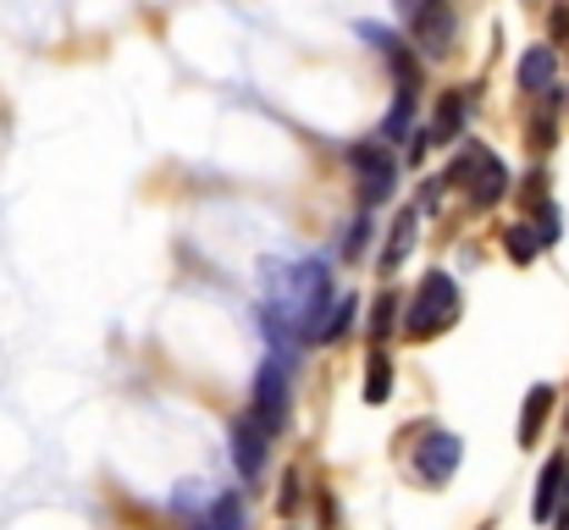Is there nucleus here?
<instances>
[{
	"label": "nucleus",
	"instance_id": "nucleus-4",
	"mask_svg": "<svg viewBox=\"0 0 569 530\" xmlns=\"http://www.w3.org/2000/svg\"><path fill=\"white\" fill-rule=\"evenodd\" d=\"M453 177L470 188V199L487 210V204H498L503 193H509V167L492 156V150H481V144H470V156H459V167Z\"/></svg>",
	"mask_w": 569,
	"mask_h": 530
},
{
	"label": "nucleus",
	"instance_id": "nucleus-7",
	"mask_svg": "<svg viewBox=\"0 0 569 530\" xmlns=\"http://www.w3.org/2000/svg\"><path fill=\"white\" fill-rule=\"evenodd\" d=\"M415 39H420V50H431V56H448V50H453V11H448V0H426V6L415 11Z\"/></svg>",
	"mask_w": 569,
	"mask_h": 530
},
{
	"label": "nucleus",
	"instance_id": "nucleus-20",
	"mask_svg": "<svg viewBox=\"0 0 569 530\" xmlns=\"http://www.w3.org/2000/svg\"><path fill=\"white\" fill-rule=\"evenodd\" d=\"M392 310H398V299H381L377 316H371V338H377V349H381V338L392 332Z\"/></svg>",
	"mask_w": 569,
	"mask_h": 530
},
{
	"label": "nucleus",
	"instance_id": "nucleus-11",
	"mask_svg": "<svg viewBox=\"0 0 569 530\" xmlns=\"http://www.w3.org/2000/svg\"><path fill=\"white\" fill-rule=\"evenodd\" d=\"M565 481H569V464L553 453V459L542 464V481H537V503H531V514H537V520H553V503H559Z\"/></svg>",
	"mask_w": 569,
	"mask_h": 530
},
{
	"label": "nucleus",
	"instance_id": "nucleus-1",
	"mask_svg": "<svg viewBox=\"0 0 569 530\" xmlns=\"http://www.w3.org/2000/svg\"><path fill=\"white\" fill-rule=\"evenodd\" d=\"M327 304H332V277H327L321 260H299V266L271 277V304L266 310L282 327H293L299 338H316V321H321Z\"/></svg>",
	"mask_w": 569,
	"mask_h": 530
},
{
	"label": "nucleus",
	"instance_id": "nucleus-10",
	"mask_svg": "<svg viewBox=\"0 0 569 530\" xmlns=\"http://www.w3.org/2000/svg\"><path fill=\"white\" fill-rule=\"evenodd\" d=\"M426 133H431V144H453V139L465 133V94H459V89L437 100V117H431Z\"/></svg>",
	"mask_w": 569,
	"mask_h": 530
},
{
	"label": "nucleus",
	"instance_id": "nucleus-9",
	"mask_svg": "<svg viewBox=\"0 0 569 530\" xmlns=\"http://www.w3.org/2000/svg\"><path fill=\"white\" fill-rule=\"evenodd\" d=\"M553 78H559V50L553 44H531L526 56H520V89H553Z\"/></svg>",
	"mask_w": 569,
	"mask_h": 530
},
{
	"label": "nucleus",
	"instance_id": "nucleus-13",
	"mask_svg": "<svg viewBox=\"0 0 569 530\" xmlns=\"http://www.w3.org/2000/svg\"><path fill=\"white\" fill-rule=\"evenodd\" d=\"M409 243H415V210H403V216L392 221V238H387V249H381V271H398L403 254H409Z\"/></svg>",
	"mask_w": 569,
	"mask_h": 530
},
{
	"label": "nucleus",
	"instance_id": "nucleus-3",
	"mask_svg": "<svg viewBox=\"0 0 569 530\" xmlns=\"http://www.w3.org/2000/svg\"><path fill=\"white\" fill-rule=\"evenodd\" d=\"M249 420H254L266 437H277V431L288 426V370H282V359L260 364L254 392H249Z\"/></svg>",
	"mask_w": 569,
	"mask_h": 530
},
{
	"label": "nucleus",
	"instance_id": "nucleus-17",
	"mask_svg": "<svg viewBox=\"0 0 569 530\" xmlns=\"http://www.w3.org/2000/svg\"><path fill=\"white\" fill-rule=\"evenodd\" d=\"M387 392H392V364H387V353H371V364H366V403H387Z\"/></svg>",
	"mask_w": 569,
	"mask_h": 530
},
{
	"label": "nucleus",
	"instance_id": "nucleus-5",
	"mask_svg": "<svg viewBox=\"0 0 569 530\" xmlns=\"http://www.w3.org/2000/svg\"><path fill=\"white\" fill-rule=\"evenodd\" d=\"M459 437L453 431H431V437H420V448H415V476L426 481V487H442V481H453V470H459Z\"/></svg>",
	"mask_w": 569,
	"mask_h": 530
},
{
	"label": "nucleus",
	"instance_id": "nucleus-16",
	"mask_svg": "<svg viewBox=\"0 0 569 530\" xmlns=\"http://www.w3.org/2000/svg\"><path fill=\"white\" fill-rule=\"evenodd\" d=\"M548 409H553V387H531V398H526V420H520V442H537V437H542Z\"/></svg>",
	"mask_w": 569,
	"mask_h": 530
},
{
	"label": "nucleus",
	"instance_id": "nucleus-18",
	"mask_svg": "<svg viewBox=\"0 0 569 530\" xmlns=\"http://www.w3.org/2000/svg\"><path fill=\"white\" fill-rule=\"evenodd\" d=\"M409 117H415V94H398V106H392V117H387L381 139H403V133H409Z\"/></svg>",
	"mask_w": 569,
	"mask_h": 530
},
{
	"label": "nucleus",
	"instance_id": "nucleus-15",
	"mask_svg": "<svg viewBox=\"0 0 569 530\" xmlns=\"http://www.w3.org/2000/svg\"><path fill=\"white\" fill-rule=\"evenodd\" d=\"M503 249H509V260H515V266H526V260H537V254H542V238H537V227H531V221H515V227L503 232Z\"/></svg>",
	"mask_w": 569,
	"mask_h": 530
},
{
	"label": "nucleus",
	"instance_id": "nucleus-6",
	"mask_svg": "<svg viewBox=\"0 0 569 530\" xmlns=\"http://www.w3.org/2000/svg\"><path fill=\"white\" fill-rule=\"evenodd\" d=\"M349 167L366 177V204H377V199H387V193H392V177H398V167H392V156H387L381 144H355V150H349Z\"/></svg>",
	"mask_w": 569,
	"mask_h": 530
},
{
	"label": "nucleus",
	"instance_id": "nucleus-14",
	"mask_svg": "<svg viewBox=\"0 0 569 530\" xmlns=\"http://www.w3.org/2000/svg\"><path fill=\"white\" fill-rule=\"evenodd\" d=\"M199 530H243V498H238V492L216 498V503L204 509V520H199Z\"/></svg>",
	"mask_w": 569,
	"mask_h": 530
},
{
	"label": "nucleus",
	"instance_id": "nucleus-19",
	"mask_svg": "<svg viewBox=\"0 0 569 530\" xmlns=\"http://www.w3.org/2000/svg\"><path fill=\"white\" fill-rule=\"evenodd\" d=\"M559 227H565V216H559L553 204H542V210H537V238H542V243H553V238H559Z\"/></svg>",
	"mask_w": 569,
	"mask_h": 530
},
{
	"label": "nucleus",
	"instance_id": "nucleus-8",
	"mask_svg": "<svg viewBox=\"0 0 569 530\" xmlns=\"http://www.w3.org/2000/svg\"><path fill=\"white\" fill-rule=\"evenodd\" d=\"M266 442H271V437H266L249 414L232 426V464H238V476H260V470H266Z\"/></svg>",
	"mask_w": 569,
	"mask_h": 530
},
{
	"label": "nucleus",
	"instance_id": "nucleus-2",
	"mask_svg": "<svg viewBox=\"0 0 569 530\" xmlns=\"http://www.w3.org/2000/svg\"><path fill=\"white\" fill-rule=\"evenodd\" d=\"M459 321V288L448 271H426V282L415 288L409 299V316H403V332L409 338H437Z\"/></svg>",
	"mask_w": 569,
	"mask_h": 530
},
{
	"label": "nucleus",
	"instance_id": "nucleus-12",
	"mask_svg": "<svg viewBox=\"0 0 569 530\" xmlns=\"http://www.w3.org/2000/svg\"><path fill=\"white\" fill-rule=\"evenodd\" d=\"M355 310H360V299H338V304H327L321 321H316V343H338V338L355 327Z\"/></svg>",
	"mask_w": 569,
	"mask_h": 530
}]
</instances>
